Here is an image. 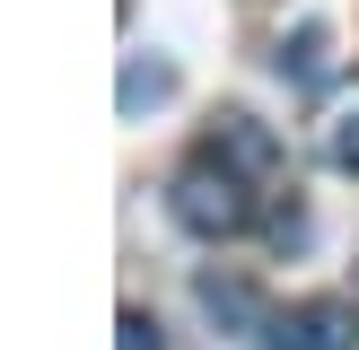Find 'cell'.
I'll list each match as a JSON object with an SVG mask.
<instances>
[{
    "instance_id": "1",
    "label": "cell",
    "mask_w": 359,
    "mask_h": 350,
    "mask_svg": "<svg viewBox=\"0 0 359 350\" xmlns=\"http://www.w3.org/2000/svg\"><path fill=\"white\" fill-rule=\"evenodd\" d=\"M167 210H175V227H184V237H210V245H219V237H245V227H255V175L202 140V149L175 167Z\"/></svg>"
},
{
    "instance_id": "2",
    "label": "cell",
    "mask_w": 359,
    "mask_h": 350,
    "mask_svg": "<svg viewBox=\"0 0 359 350\" xmlns=\"http://www.w3.org/2000/svg\"><path fill=\"white\" fill-rule=\"evenodd\" d=\"M263 350H359V307L351 298H298L263 315Z\"/></svg>"
},
{
    "instance_id": "3",
    "label": "cell",
    "mask_w": 359,
    "mask_h": 350,
    "mask_svg": "<svg viewBox=\"0 0 359 350\" xmlns=\"http://www.w3.org/2000/svg\"><path fill=\"white\" fill-rule=\"evenodd\" d=\"M210 149H219V158H237V167L255 175V184H272V175H280V140L263 132L255 114H219V132H210Z\"/></svg>"
},
{
    "instance_id": "4",
    "label": "cell",
    "mask_w": 359,
    "mask_h": 350,
    "mask_svg": "<svg viewBox=\"0 0 359 350\" xmlns=\"http://www.w3.org/2000/svg\"><path fill=\"white\" fill-rule=\"evenodd\" d=\"M316 149H325V167L359 175V88H342V97L316 114Z\"/></svg>"
},
{
    "instance_id": "5",
    "label": "cell",
    "mask_w": 359,
    "mask_h": 350,
    "mask_svg": "<svg viewBox=\"0 0 359 350\" xmlns=\"http://www.w3.org/2000/svg\"><path fill=\"white\" fill-rule=\"evenodd\" d=\"M280 79H290V88H325L333 79V35L325 27H298L290 44H280Z\"/></svg>"
},
{
    "instance_id": "6",
    "label": "cell",
    "mask_w": 359,
    "mask_h": 350,
    "mask_svg": "<svg viewBox=\"0 0 359 350\" xmlns=\"http://www.w3.org/2000/svg\"><path fill=\"white\" fill-rule=\"evenodd\" d=\"M158 97H175V70L167 62H132V70H123V114H140V105H158Z\"/></svg>"
},
{
    "instance_id": "7",
    "label": "cell",
    "mask_w": 359,
    "mask_h": 350,
    "mask_svg": "<svg viewBox=\"0 0 359 350\" xmlns=\"http://www.w3.org/2000/svg\"><path fill=\"white\" fill-rule=\"evenodd\" d=\"M202 307L228 315V324H255V289H245V280H219V272H210L202 280Z\"/></svg>"
},
{
    "instance_id": "8",
    "label": "cell",
    "mask_w": 359,
    "mask_h": 350,
    "mask_svg": "<svg viewBox=\"0 0 359 350\" xmlns=\"http://www.w3.org/2000/svg\"><path fill=\"white\" fill-rule=\"evenodd\" d=\"M123 350H167V332H158V315L123 307Z\"/></svg>"
}]
</instances>
